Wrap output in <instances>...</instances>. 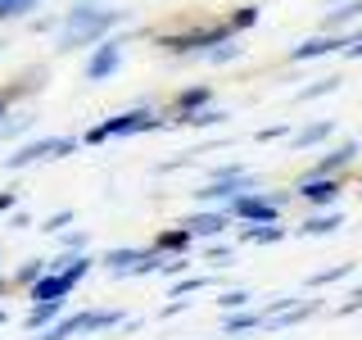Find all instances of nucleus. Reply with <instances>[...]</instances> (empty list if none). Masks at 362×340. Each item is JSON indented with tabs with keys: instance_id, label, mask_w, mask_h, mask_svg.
Listing matches in <instances>:
<instances>
[{
	"instance_id": "obj_10",
	"label": "nucleus",
	"mask_w": 362,
	"mask_h": 340,
	"mask_svg": "<svg viewBox=\"0 0 362 340\" xmlns=\"http://www.w3.org/2000/svg\"><path fill=\"white\" fill-rule=\"evenodd\" d=\"M73 290L64 281V272H41L37 281H32V304H41V300H64V295Z\"/></svg>"
},
{
	"instance_id": "obj_28",
	"label": "nucleus",
	"mask_w": 362,
	"mask_h": 340,
	"mask_svg": "<svg viewBox=\"0 0 362 340\" xmlns=\"http://www.w3.org/2000/svg\"><path fill=\"white\" fill-rule=\"evenodd\" d=\"M209 286V277H190V281H177L173 286V300H181V295H195V290H204Z\"/></svg>"
},
{
	"instance_id": "obj_7",
	"label": "nucleus",
	"mask_w": 362,
	"mask_h": 340,
	"mask_svg": "<svg viewBox=\"0 0 362 340\" xmlns=\"http://www.w3.org/2000/svg\"><path fill=\"white\" fill-rule=\"evenodd\" d=\"M299 200H308V204H335L339 200V181H335V173H322V177H308L299 186Z\"/></svg>"
},
{
	"instance_id": "obj_8",
	"label": "nucleus",
	"mask_w": 362,
	"mask_h": 340,
	"mask_svg": "<svg viewBox=\"0 0 362 340\" xmlns=\"http://www.w3.org/2000/svg\"><path fill=\"white\" fill-rule=\"evenodd\" d=\"M190 236H222L226 227H231V213L226 209H204V213H195V218H186L181 222Z\"/></svg>"
},
{
	"instance_id": "obj_37",
	"label": "nucleus",
	"mask_w": 362,
	"mask_h": 340,
	"mask_svg": "<svg viewBox=\"0 0 362 340\" xmlns=\"http://www.w3.org/2000/svg\"><path fill=\"white\" fill-rule=\"evenodd\" d=\"M14 204H18V196H14V191H5V196H0V213H14Z\"/></svg>"
},
{
	"instance_id": "obj_6",
	"label": "nucleus",
	"mask_w": 362,
	"mask_h": 340,
	"mask_svg": "<svg viewBox=\"0 0 362 340\" xmlns=\"http://www.w3.org/2000/svg\"><path fill=\"white\" fill-rule=\"evenodd\" d=\"M245 191H254V181L245 173H226V177H213L204 191H195L199 204H231L235 196H245Z\"/></svg>"
},
{
	"instance_id": "obj_23",
	"label": "nucleus",
	"mask_w": 362,
	"mask_h": 340,
	"mask_svg": "<svg viewBox=\"0 0 362 340\" xmlns=\"http://www.w3.org/2000/svg\"><path fill=\"white\" fill-rule=\"evenodd\" d=\"M209 96H213L209 86H195V91H186V96H177V113H190V109L209 105Z\"/></svg>"
},
{
	"instance_id": "obj_21",
	"label": "nucleus",
	"mask_w": 362,
	"mask_h": 340,
	"mask_svg": "<svg viewBox=\"0 0 362 340\" xmlns=\"http://www.w3.org/2000/svg\"><path fill=\"white\" fill-rule=\"evenodd\" d=\"M249 304H254V295H249V290H222V295H218V309H222V313L249 309Z\"/></svg>"
},
{
	"instance_id": "obj_14",
	"label": "nucleus",
	"mask_w": 362,
	"mask_h": 340,
	"mask_svg": "<svg viewBox=\"0 0 362 340\" xmlns=\"http://www.w3.org/2000/svg\"><path fill=\"white\" fill-rule=\"evenodd\" d=\"M186 245H190L186 227H168V232L154 236V254H186Z\"/></svg>"
},
{
	"instance_id": "obj_26",
	"label": "nucleus",
	"mask_w": 362,
	"mask_h": 340,
	"mask_svg": "<svg viewBox=\"0 0 362 340\" xmlns=\"http://www.w3.org/2000/svg\"><path fill=\"white\" fill-rule=\"evenodd\" d=\"M254 23H258V5H240L231 18H226V28H231V32H245V28H254Z\"/></svg>"
},
{
	"instance_id": "obj_30",
	"label": "nucleus",
	"mask_w": 362,
	"mask_h": 340,
	"mask_svg": "<svg viewBox=\"0 0 362 340\" xmlns=\"http://www.w3.org/2000/svg\"><path fill=\"white\" fill-rule=\"evenodd\" d=\"M64 222H73V213H54V218H45V227H41V232H64Z\"/></svg>"
},
{
	"instance_id": "obj_24",
	"label": "nucleus",
	"mask_w": 362,
	"mask_h": 340,
	"mask_svg": "<svg viewBox=\"0 0 362 340\" xmlns=\"http://www.w3.org/2000/svg\"><path fill=\"white\" fill-rule=\"evenodd\" d=\"M339 82L344 77H322V82H313V86H303L294 100H317V96H331V91H339Z\"/></svg>"
},
{
	"instance_id": "obj_19",
	"label": "nucleus",
	"mask_w": 362,
	"mask_h": 340,
	"mask_svg": "<svg viewBox=\"0 0 362 340\" xmlns=\"http://www.w3.org/2000/svg\"><path fill=\"white\" fill-rule=\"evenodd\" d=\"M181 123H190V128H218V123H226L222 109H190L181 113Z\"/></svg>"
},
{
	"instance_id": "obj_2",
	"label": "nucleus",
	"mask_w": 362,
	"mask_h": 340,
	"mask_svg": "<svg viewBox=\"0 0 362 340\" xmlns=\"http://www.w3.org/2000/svg\"><path fill=\"white\" fill-rule=\"evenodd\" d=\"M158 128H163V118H158L154 109H127V113H118V118L95 123L82 141L86 145H105L109 136H136V132H158Z\"/></svg>"
},
{
	"instance_id": "obj_9",
	"label": "nucleus",
	"mask_w": 362,
	"mask_h": 340,
	"mask_svg": "<svg viewBox=\"0 0 362 340\" xmlns=\"http://www.w3.org/2000/svg\"><path fill=\"white\" fill-rule=\"evenodd\" d=\"M339 50V41L331 37V32H322V37H308V41H299L290 50V64H308V60H322V55H335Z\"/></svg>"
},
{
	"instance_id": "obj_4",
	"label": "nucleus",
	"mask_w": 362,
	"mask_h": 340,
	"mask_svg": "<svg viewBox=\"0 0 362 340\" xmlns=\"http://www.w3.org/2000/svg\"><path fill=\"white\" fill-rule=\"evenodd\" d=\"M226 213H231V218H245V222H276V218H281L276 200L258 196V191H245V196H235L231 204H226Z\"/></svg>"
},
{
	"instance_id": "obj_20",
	"label": "nucleus",
	"mask_w": 362,
	"mask_h": 340,
	"mask_svg": "<svg viewBox=\"0 0 362 340\" xmlns=\"http://www.w3.org/2000/svg\"><path fill=\"white\" fill-rule=\"evenodd\" d=\"M349 272H354V264H335V268H326V272H313L308 286H313V290H317V286H331V281H344Z\"/></svg>"
},
{
	"instance_id": "obj_39",
	"label": "nucleus",
	"mask_w": 362,
	"mask_h": 340,
	"mask_svg": "<svg viewBox=\"0 0 362 340\" xmlns=\"http://www.w3.org/2000/svg\"><path fill=\"white\" fill-rule=\"evenodd\" d=\"M5 322H9V317H5V309H0V327H5Z\"/></svg>"
},
{
	"instance_id": "obj_27",
	"label": "nucleus",
	"mask_w": 362,
	"mask_h": 340,
	"mask_svg": "<svg viewBox=\"0 0 362 340\" xmlns=\"http://www.w3.org/2000/svg\"><path fill=\"white\" fill-rule=\"evenodd\" d=\"M209 60H213V64H231V60H240V45H226V41H218V45L209 50Z\"/></svg>"
},
{
	"instance_id": "obj_15",
	"label": "nucleus",
	"mask_w": 362,
	"mask_h": 340,
	"mask_svg": "<svg viewBox=\"0 0 362 340\" xmlns=\"http://www.w3.org/2000/svg\"><path fill=\"white\" fill-rule=\"evenodd\" d=\"M68 336H82V313H73V317H54L50 327H41V336H32V340H68Z\"/></svg>"
},
{
	"instance_id": "obj_25",
	"label": "nucleus",
	"mask_w": 362,
	"mask_h": 340,
	"mask_svg": "<svg viewBox=\"0 0 362 340\" xmlns=\"http://www.w3.org/2000/svg\"><path fill=\"white\" fill-rule=\"evenodd\" d=\"M41 0H0V23H9V18H23L28 9H37Z\"/></svg>"
},
{
	"instance_id": "obj_11",
	"label": "nucleus",
	"mask_w": 362,
	"mask_h": 340,
	"mask_svg": "<svg viewBox=\"0 0 362 340\" xmlns=\"http://www.w3.org/2000/svg\"><path fill=\"white\" fill-rule=\"evenodd\" d=\"M358 159V141H344V145H335V150H326L322 159L313 164V173L322 177V173H335V168H344V164H354Z\"/></svg>"
},
{
	"instance_id": "obj_5",
	"label": "nucleus",
	"mask_w": 362,
	"mask_h": 340,
	"mask_svg": "<svg viewBox=\"0 0 362 340\" xmlns=\"http://www.w3.org/2000/svg\"><path fill=\"white\" fill-rule=\"evenodd\" d=\"M95 45H100V50L90 55L86 77H90V82H105V77L118 73V64H122V45H127V41H122V37H100Z\"/></svg>"
},
{
	"instance_id": "obj_38",
	"label": "nucleus",
	"mask_w": 362,
	"mask_h": 340,
	"mask_svg": "<svg viewBox=\"0 0 362 340\" xmlns=\"http://www.w3.org/2000/svg\"><path fill=\"white\" fill-rule=\"evenodd\" d=\"M5 290H9V281H5V277H0V295H5Z\"/></svg>"
},
{
	"instance_id": "obj_31",
	"label": "nucleus",
	"mask_w": 362,
	"mask_h": 340,
	"mask_svg": "<svg viewBox=\"0 0 362 340\" xmlns=\"http://www.w3.org/2000/svg\"><path fill=\"white\" fill-rule=\"evenodd\" d=\"M231 259H235V254H231L226 245H213V249H209V264H218V268H222V264H231Z\"/></svg>"
},
{
	"instance_id": "obj_36",
	"label": "nucleus",
	"mask_w": 362,
	"mask_h": 340,
	"mask_svg": "<svg viewBox=\"0 0 362 340\" xmlns=\"http://www.w3.org/2000/svg\"><path fill=\"white\" fill-rule=\"evenodd\" d=\"M18 91H28V86H9V91H0V118H5V109H9V100L18 96Z\"/></svg>"
},
{
	"instance_id": "obj_16",
	"label": "nucleus",
	"mask_w": 362,
	"mask_h": 340,
	"mask_svg": "<svg viewBox=\"0 0 362 340\" xmlns=\"http://www.w3.org/2000/svg\"><path fill=\"white\" fill-rule=\"evenodd\" d=\"M339 227H344V213H317V218H308L299 227V236H331V232H339Z\"/></svg>"
},
{
	"instance_id": "obj_22",
	"label": "nucleus",
	"mask_w": 362,
	"mask_h": 340,
	"mask_svg": "<svg viewBox=\"0 0 362 340\" xmlns=\"http://www.w3.org/2000/svg\"><path fill=\"white\" fill-rule=\"evenodd\" d=\"M358 14H362V0H349V5H339V9H335V14H326V23H322V28L331 32V28H339V23H354Z\"/></svg>"
},
{
	"instance_id": "obj_1",
	"label": "nucleus",
	"mask_w": 362,
	"mask_h": 340,
	"mask_svg": "<svg viewBox=\"0 0 362 340\" xmlns=\"http://www.w3.org/2000/svg\"><path fill=\"white\" fill-rule=\"evenodd\" d=\"M127 18L122 9H105V5H73L68 14L59 18V45L54 50L68 55V50H82V45H95L100 37H109L118 23Z\"/></svg>"
},
{
	"instance_id": "obj_29",
	"label": "nucleus",
	"mask_w": 362,
	"mask_h": 340,
	"mask_svg": "<svg viewBox=\"0 0 362 340\" xmlns=\"http://www.w3.org/2000/svg\"><path fill=\"white\" fill-rule=\"evenodd\" d=\"M339 55H349V60H362V37H349V41H339Z\"/></svg>"
},
{
	"instance_id": "obj_3",
	"label": "nucleus",
	"mask_w": 362,
	"mask_h": 340,
	"mask_svg": "<svg viewBox=\"0 0 362 340\" xmlns=\"http://www.w3.org/2000/svg\"><path fill=\"white\" fill-rule=\"evenodd\" d=\"M77 150V141L73 136H41V141H28L18 154H9L5 159V168H32V164H45V159H64V154H73Z\"/></svg>"
},
{
	"instance_id": "obj_12",
	"label": "nucleus",
	"mask_w": 362,
	"mask_h": 340,
	"mask_svg": "<svg viewBox=\"0 0 362 340\" xmlns=\"http://www.w3.org/2000/svg\"><path fill=\"white\" fill-rule=\"evenodd\" d=\"M240 241L245 245H276V241H286V227H276V222H249L245 232H240Z\"/></svg>"
},
{
	"instance_id": "obj_13",
	"label": "nucleus",
	"mask_w": 362,
	"mask_h": 340,
	"mask_svg": "<svg viewBox=\"0 0 362 340\" xmlns=\"http://www.w3.org/2000/svg\"><path fill=\"white\" fill-rule=\"evenodd\" d=\"M59 309H64V300H41V304H32V313L23 317V327H28V332L37 336L41 327H50L54 317H59Z\"/></svg>"
},
{
	"instance_id": "obj_40",
	"label": "nucleus",
	"mask_w": 362,
	"mask_h": 340,
	"mask_svg": "<svg viewBox=\"0 0 362 340\" xmlns=\"http://www.w3.org/2000/svg\"><path fill=\"white\" fill-rule=\"evenodd\" d=\"M0 55H5V41H0Z\"/></svg>"
},
{
	"instance_id": "obj_18",
	"label": "nucleus",
	"mask_w": 362,
	"mask_h": 340,
	"mask_svg": "<svg viewBox=\"0 0 362 340\" xmlns=\"http://www.w3.org/2000/svg\"><path fill=\"white\" fill-rule=\"evenodd\" d=\"M263 327V313H245V309H235L231 317H226V336H240V332H258Z\"/></svg>"
},
{
	"instance_id": "obj_32",
	"label": "nucleus",
	"mask_w": 362,
	"mask_h": 340,
	"mask_svg": "<svg viewBox=\"0 0 362 340\" xmlns=\"http://www.w3.org/2000/svg\"><path fill=\"white\" fill-rule=\"evenodd\" d=\"M358 309H362V286H358L354 295H349L344 304H339V317H344V313H358Z\"/></svg>"
},
{
	"instance_id": "obj_34",
	"label": "nucleus",
	"mask_w": 362,
	"mask_h": 340,
	"mask_svg": "<svg viewBox=\"0 0 362 340\" xmlns=\"http://www.w3.org/2000/svg\"><path fill=\"white\" fill-rule=\"evenodd\" d=\"M64 245H68V249H86V232H68Z\"/></svg>"
},
{
	"instance_id": "obj_33",
	"label": "nucleus",
	"mask_w": 362,
	"mask_h": 340,
	"mask_svg": "<svg viewBox=\"0 0 362 340\" xmlns=\"http://www.w3.org/2000/svg\"><path fill=\"white\" fill-rule=\"evenodd\" d=\"M290 132V123H281V128H263L258 132V141H276V136H286Z\"/></svg>"
},
{
	"instance_id": "obj_35",
	"label": "nucleus",
	"mask_w": 362,
	"mask_h": 340,
	"mask_svg": "<svg viewBox=\"0 0 362 340\" xmlns=\"http://www.w3.org/2000/svg\"><path fill=\"white\" fill-rule=\"evenodd\" d=\"M37 277H41V264H28V268H18L14 281H37Z\"/></svg>"
},
{
	"instance_id": "obj_17",
	"label": "nucleus",
	"mask_w": 362,
	"mask_h": 340,
	"mask_svg": "<svg viewBox=\"0 0 362 340\" xmlns=\"http://www.w3.org/2000/svg\"><path fill=\"white\" fill-rule=\"evenodd\" d=\"M331 132H335V123H331V118H317L313 128H303L299 136H294V150H313V145H322Z\"/></svg>"
}]
</instances>
